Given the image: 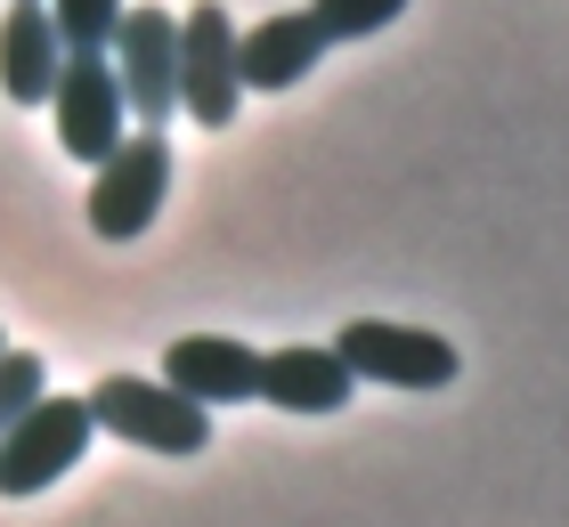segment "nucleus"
<instances>
[{"label": "nucleus", "mask_w": 569, "mask_h": 527, "mask_svg": "<svg viewBox=\"0 0 569 527\" xmlns=\"http://www.w3.org/2000/svg\"><path fill=\"white\" fill-rule=\"evenodd\" d=\"M90 203H82V220L98 244H139V235L154 227V211H163L171 195V146H163V130H122L107 163H90Z\"/></svg>", "instance_id": "obj_1"}, {"label": "nucleus", "mask_w": 569, "mask_h": 527, "mask_svg": "<svg viewBox=\"0 0 569 527\" xmlns=\"http://www.w3.org/2000/svg\"><path fill=\"white\" fill-rule=\"evenodd\" d=\"M90 422L114 430L122 446H147V455H203L212 446V406L179 398L171 382H147V374H107L90 389Z\"/></svg>", "instance_id": "obj_2"}, {"label": "nucleus", "mask_w": 569, "mask_h": 527, "mask_svg": "<svg viewBox=\"0 0 569 527\" xmlns=\"http://www.w3.org/2000/svg\"><path fill=\"white\" fill-rule=\"evenodd\" d=\"M98 438L90 422V398H58V389H41L33 406H24L9 430H0V495L24 504V495L58 487L73 463H82V446Z\"/></svg>", "instance_id": "obj_3"}, {"label": "nucleus", "mask_w": 569, "mask_h": 527, "mask_svg": "<svg viewBox=\"0 0 569 527\" xmlns=\"http://www.w3.org/2000/svg\"><path fill=\"white\" fill-rule=\"evenodd\" d=\"M49 122H58V146L73 163H107L114 154V139L131 130V105H122L107 49H66L58 82H49Z\"/></svg>", "instance_id": "obj_4"}, {"label": "nucleus", "mask_w": 569, "mask_h": 527, "mask_svg": "<svg viewBox=\"0 0 569 527\" xmlns=\"http://www.w3.org/2000/svg\"><path fill=\"white\" fill-rule=\"evenodd\" d=\"M333 357H342L358 382H391V389H448L463 374V357H456L448 333L391 325V316H358V325H342V333H333Z\"/></svg>", "instance_id": "obj_5"}, {"label": "nucleus", "mask_w": 569, "mask_h": 527, "mask_svg": "<svg viewBox=\"0 0 569 527\" xmlns=\"http://www.w3.org/2000/svg\"><path fill=\"white\" fill-rule=\"evenodd\" d=\"M114 82H122V105H131L139 130H163L179 114V17L139 0V9H122L114 24Z\"/></svg>", "instance_id": "obj_6"}, {"label": "nucleus", "mask_w": 569, "mask_h": 527, "mask_svg": "<svg viewBox=\"0 0 569 527\" xmlns=\"http://www.w3.org/2000/svg\"><path fill=\"white\" fill-rule=\"evenodd\" d=\"M179 105H188L196 130H228L244 105V82H237V24H228L220 0H196L179 17Z\"/></svg>", "instance_id": "obj_7"}, {"label": "nucleus", "mask_w": 569, "mask_h": 527, "mask_svg": "<svg viewBox=\"0 0 569 527\" xmlns=\"http://www.w3.org/2000/svg\"><path fill=\"white\" fill-rule=\"evenodd\" d=\"M163 382L196 406H244L252 382H261V349L228 333H179L163 349Z\"/></svg>", "instance_id": "obj_8"}, {"label": "nucleus", "mask_w": 569, "mask_h": 527, "mask_svg": "<svg viewBox=\"0 0 569 527\" xmlns=\"http://www.w3.org/2000/svg\"><path fill=\"white\" fill-rule=\"evenodd\" d=\"M326 49H333V41L318 33V17H309V9L261 17L252 33H237V82H244V90H293V82L318 73Z\"/></svg>", "instance_id": "obj_9"}, {"label": "nucleus", "mask_w": 569, "mask_h": 527, "mask_svg": "<svg viewBox=\"0 0 569 527\" xmlns=\"http://www.w3.org/2000/svg\"><path fill=\"white\" fill-rule=\"evenodd\" d=\"M350 389H358V374L333 357V341H326V349L293 341V349H269V357H261L252 398H269V406H284V414H342Z\"/></svg>", "instance_id": "obj_10"}, {"label": "nucleus", "mask_w": 569, "mask_h": 527, "mask_svg": "<svg viewBox=\"0 0 569 527\" xmlns=\"http://www.w3.org/2000/svg\"><path fill=\"white\" fill-rule=\"evenodd\" d=\"M58 65H66V41H58V24H49V9L41 0H17L9 24H0V90L17 105H49Z\"/></svg>", "instance_id": "obj_11"}, {"label": "nucleus", "mask_w": 569, "mask_h": 527, "mask_svg": "<svg viewBox=\"0 0 569 527\" xmlns=\"http://www.w3.org/2000/svg\"><path fill=\"white\" fill-rule=\"evenodd\" d=\"M41 9H49L66 49H107L114 24H122V0H41Z\"/></svg>", "instance_id": "obj_12"}, {"label": "nucleus", "mask_w": 569, "mask_h": 527, "mask_svg": "<svg viewBox=\"0 0 569 527\" xmlns=\"http://www.w3.org/2000/svg\"><path fill=\"white\" fill-rule=\"evenodd\" d=\"M399 9H407V0H309V17H318L326 41H375Z\"/></svg>", "instance_id": "obj_13"}, {"label": "nucleus", "mask_w": 569, "mask_h": 527, "mask_svg": "<svg viewBox=\"0 0 569 527\" xmlns=\"http://www.w3.org/2000/svg\"><path fill=\"white\" fill-rule=\"evenodd\" d=\"M0 349H9V341H0Z\"/></svg>", "instance_id": "obj_14"}]
</instances>
